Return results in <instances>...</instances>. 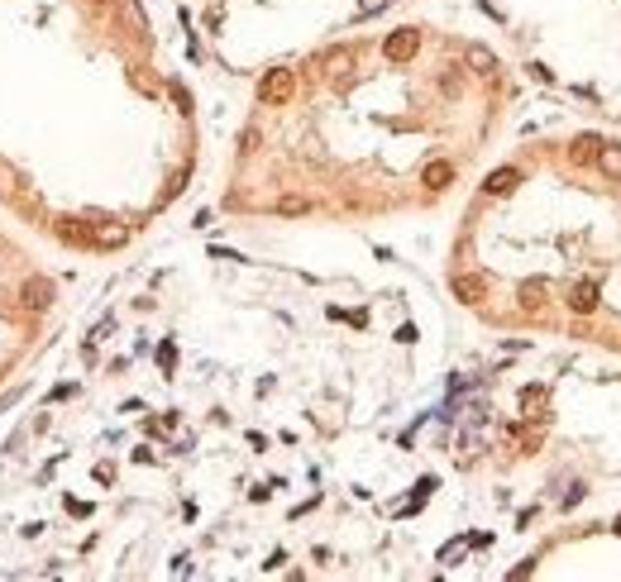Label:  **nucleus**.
<instances>
[{"label": "nucleus", "mask_w": 621, "mask_h": 582, "mask_svg": "<svg viewBox=\"0 0 621 582\" xmlns=\"http://www.w3.org/2000/svg\"><path fill=\"white\" fill-rule=\"evenodd\" d=\"M597 148H602L597 134H578L573 148H569V162H573V167H588V162H597Z\"/></svg>", "instance_id": "nucleus-3"}, {"label": "nucleus", "mask_w": 621, "mask_h": 582, "mask_svg": "<svg viewBox=\"0 0 621 582\" xmlns=\"http://www.w3.org/2000/svg\"><path fill=\"white\" fill-rule=\"evenodd\" d=\"M516 182H521L516 167H497V172L483 182V191H488V196H507V191H516Z\"/></svg>", "instance_id": "nucleus-7"}, {"label": "nucleus", "mask_w": 621, "mask_h": 582, "mask_svg": "<svg viewBox=\"0 0 621 582\" xmlns=\"http://www.w3.org/2000/svg\"><path fill=\"white\" fill-rule=\"evenodd\" d=\"M449 182H454V162H445V157H440V162H430V167H426V187L430 191H445Z\"/></svg>", "instance_id": "nucleus-8"}, {"label": "nucleus", "mask_w": 621, "mask_h": 582, "mask_svg": "<svg viewBox=\"0 0 621 582\" xmlns=\"http://www.w3.org/2000/svg\"><path fill=\"white\" fill-rule=\"evenodd\" d=\"M468 67H473V72H483V77H488V72H497V58H493V53H488V48H468Z\"/></svg>", "instance_id": "nucleus-10"}, {"label": "nucleus", "mask_w": 621, "mask_h": 582, "mask_svg": "<svg viewBox=\"0 0 621 582\" xmlns=\"http://www.w3.org/2000/svg\"><path fill=\"white\" fill-rule=\"evenodd\" d=\"M277 210H282V215H302V210H306V201H297V196H287V201H277Z\"/></svg>", "instance_id": "nucleus-11"}, {"label": "nucleus", "mask_w": 621, "mask_h": 582, "mask_svg": "<svg viewBox=\"0 0 621 582\" xmlns=\"http://www.w3.org/2000/svg\"><path fill=\"white\" fill-rule=\"evenodd\" d=\"M597 167H602V177H612V182H621V143L602 139V148H597Z\"/></svg>", "instance_id": "nucleus-6"}, {"label": "nucleus", "mask_w": 621, "mask_h": 582, "mask_svg": "<svg viewBox=\"0 0 621 582\" xmlns=\"http://www.w3.org/2000/svg\"><path fill=\"white\" fill-rule=\"evenodd\" d=\"M292 91H297V72H292V67H268L263 81H258V100H263V105H287Z\"/></svg>", "instance_id": "nucleus-1"}, {"label": "nucleus", "mask_w": 621, "mask_h": 582, "mask_svg": "<svg viewBox=\"0 0 621 582\" xmlns=\"http://www.w3.org/2000/svg\"><path fill=\"white\" fill-rule=\"evenodd\" d=\"M521 401H525V410H530V406H540V401H545V392H540V387H530V392H525Z\"/></svg>", "instance_id": "nucleus-12"}, {"label": "nucleus", "mask_w": 621, "mask_h": 582, "mask_svg": "<svg viewBox=\"0 0 621 582\" xmlns=\"http://www.w3.org/2000/svg\"><path fill=\"white\" fill-rule=\"evenodd\" d=\"M612 530H617V535H621V516H617V525H612Z\"/></svg>", "instance_id": "nucleus-13"}, {"label": "nucleus", "mask_w": 621, "mask_h": 582, "mask_svg": "<svg viewBox=\"0 0 621 582\" xmlns=\"http://www.w3.org/2000/svg\"><path fill=\"white\" fill-rule=\"evenodd\" d=\"M569 311H578V315H592L597 311V282H578L569 291Z\"/></svg>", "instance_id": "nucleus-4"}, {"label": "nucleus", "mask_w": 621, "mask_h": 582, "mask_svg": "<svg viewBox=\"0 0 621 582\" xmlns=\"http://www.w3.org/2000/svg\"><path fill=\"white\" fill-rule=\"evenodd\" d=\"M416 48H421V33H416V29H397V33H387L382 53H387V63H411Z\"/></svg>", "instance_id": "nucleus-2"}, {"label": "nucleus", "mask_w": 621, "mask_h": 582, "mask_svg": "<svg viewBox=\"0 0 621 582\" xmlns=\"http://www.w3.org/2000/svg\"><path fill=\"white\" fill-rule=\"evenodd\" d=\"M48 301H53V282L29 277V282H24V306H29V311H48Z\"/></svg>", "instance_id": "nucleus-5"}, {"label": "nucleus", "mask_w": 621, "mask_h": 582, "mask_svg": "<svg viewBox=\"0 0 621 582\" xmlns=\"http://www.w3.org/2000/svg\"><path fill=\"white\" fill-rule=\"evenodd\" d=\"M101 5H111V0H101Z\"/></svg>", "instance_id": "nucleus-14"}, {"label": "nucleus", "mask_w": 621, "mask_h": 582, "mask_svg": "<svg viewBox=\"0 0 621 582\" xmlns=\"http://www.w3.org/2000/svg\"><path fill=\"white\" fill-rule=\"evenodd\" d=\"M483 291H488V282H483V277H454V296L468 301V306H473V301H483Z\"/></svg>", "instance_id": "nucleus-9"}]
</instances>
